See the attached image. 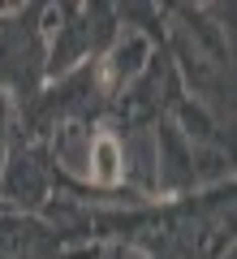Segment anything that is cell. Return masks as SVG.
Listing matches in <instances>:
<instances>
[{"instance_id":"6da1fadb","label":"cell","mask_w":237,"mask_h":259,"mask_svg":"<svg viewBox=\"0 0 237 259\" xmlns=\"http://www.w3.org/2000/svg\"><path fill=\"white\" fill-rule=\"evenodd\" d=\"M121 173H125V160H121V143L112 134H100L91 143V182L100 186H117Z\"/></svg>"}]
</instances>
